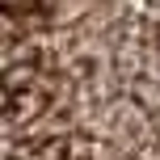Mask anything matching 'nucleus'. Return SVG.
I'll return each instance as SVG.
<instances>
[{"instance_id":"f257e3e1","label":"nucleus","mask_w":160,"mask_h":160,"mask_svg":"<svg viewBox=\"0 0 160 160\" xmlns=\"http://www.w3.org/2000/svg\"><path fill=\"white\" fill-rule=\"evenodd\" d=\"M4 160H160V4L0 8Z\"/></svg>"}]
</instances>
